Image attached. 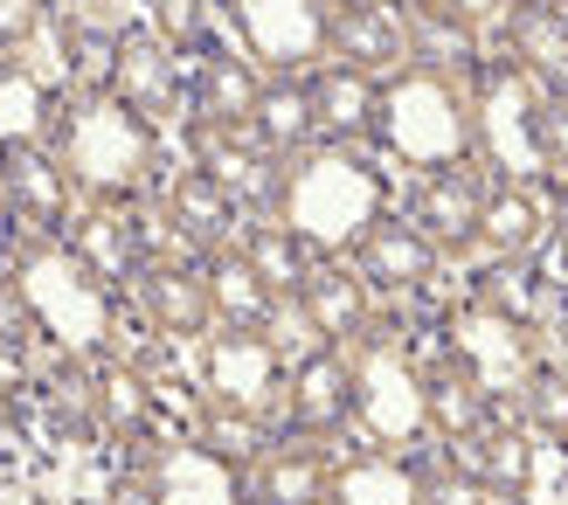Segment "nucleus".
<instances>
[{"label":"nucleus","mask_w":568,"mask_h":505,"mask_svg":"<svg viewBox=\"0 0 568 505\" xmlns=\"http://www.w3.org/2000/svg\"><path fill=\"white\" fill-rule=\"evenodd\" d=\"M382 215H395V181L382 159L354 146H305L284 174L277 221H292L320 257H347Z\"/></svg>","instance_id":"f257e3e1"},{"label":"nucleus","mask_w":568,"mask_h":505,"mask_svg":"<svg viewBox=\"0 0 568 505\" xmlns=\"http://www.w3.org/2000/svg\"><path fill=\"white\" fill-rule=\"evenodd\" d=\"M49 146L70 166L83 202H146L160 174V125L119 97H63L49 118Z\"/></svg>","instance_id":"f03ea898"},{"label":"nucleus","mask_w":568,"mask_h":505,"mask_svg":"<svg viewBox=\"0 0 568 505\" xmlns=\"http://www.w3.org/2000/svg\"><path fill=\"white\" fill-rule=\"evenodd\" d=\"M8 277L28 298V312L42 326V347L70 353V360H104L125 353V326H119V291L91 277L63 243L55 249H8Z\"/></svg>","instance_id":"7ed1b4c3"},{"label":"nucleus","mask_w":568,"mask_h":505,"mask_svg":"<svg viewBox=\"0 0 568 505\" xmlns=\"http://www.w3.org/2000/svg\"><path fill=\"white\" fill-rule=\"evenodd\" d=\"M375 146L409 166V174H444V166L478 159V125H471V76H444V70H395L382 83V125Z\"/></svg>","instance_id":"20e7f679"},{"label":"nucleus","mask_w":568,"mask_h":505,"mask_svg":"<svg viewBox=\"0 0 568 505\" xmlns=\"http://www.w3.org/2000/svg\"><path fill=\"white\" fill-rule=\"evenodd\" d=\"M354 423L367 436V451H423L430 436V415H423V347L403 319H382L367 340L354 347Z\"/></svg>","instance_id":"39448f33"},{"label":"nucleus","mask_w":568,"mask_h":505,"mask_svg":"<svg viewBox=\"0 0 568 505\" xmlns=\"http://www.w3.org/2000/svg\"><path fill=\"white\" fill-rule=\"evenodd\" d=\"M541 104H548V91L514 63V55H486V63L471 70L478 166H486L493 181L548 187V159H541Z\"/></svg>","instance_id":"423d86ee"},{"label":"nucleus","mask_w":568,"mask_h":505,"mask_svg":"<svg viewBox=\"0 0 568 505\" xmlns=\"http://www.w3.org/2000/svg\"><path fill=\"white\" fill-rule=\"evenodd\" d=\"M437 340L465 360V368L478 374V388L493 395V415H506V423H520V381L534 374V360H541V332H534L520 312H506V305L465 291L458 305H444L437 319Z\"/></svg>","instance_id":"0eeeda50"},{"label":"nucleus","mask_w":568,"mask_h":505,"mask_svg":"<svg viewBox=\"0 0 568 505\" xmlns=\"http://www.w3.org/2000/svg\"><path fill=\"white\" fill-rule=\"evenodd\" d=\"M70 221H77V181L55 159V146L49 138L8 146V215H0L8 249H55L70 236Z\"/></svg>","instance_id":"6e6552de"},{"label":"nucleus","mask_w":568,"mask_h":505,"mask_svg":"<svg viewBox=\"0 0 568 505\" xmlns=\"http://www.w3.org/2000/svg\"><path fill=\"white\" fill-rule=\"evenodd\" d=\"M236 28V49L271 76H305L326 63L333 0H222Z\"/></svg>","instance_id":"1a4fd4ad"},{"label":"nucleus","mask_w":568,"mask_h":505,"mask_svg":"<svg viewBox=\"0 0 568 505\" xmlns=\"http://www.w3.org/2000/svg\"><path fill=\"white\" fill-rule=\"evenodd\" d=\"M187 159L202 166L209 181H222V194H230L250 221H271L284 208V174H292V159L271 153L250 125H187Z\"/></svg>","instance_id":"9d476101"},{"label":"nucleus","mask_w":568,"mask_h":505,"mask_svg":"<svg viewBox=\"0 0 568 505\" xmlns=\"http://www.w3.org/2000/svg\"><path fill=\"white\" fill-rule=\"evenodd\" d=\"M153 208H160V236L174 243V257H194V264H209L222 257V249H236L243 236V208L222 194V181H209L194 159H181L174 174H166L153 187Z\"/></svg>","instance_id":"9b49d317"},{"label":"nucleus","mask_w":568,"mask_h":505,"mask_svg":"<svg viewBox=\"0 0 568 505\" xmlns=\"http://www.w3.org/2000/svg\"><path fill=\"white\" fill-rule=\"evenodd\" d=\"M354 402H361L354 353H347V347H320V353L292 360V374H284L277 430H284V436L333 443V436H347V430H354Z\"/></svg>","instance_id":"f8f14e48"},{"label":"nucleus","mask_w":568,"mask_h":505,"mask_svg":"<svg viewBox=\"0 0 568 505\" xmlns=\"http://www.w3.org/2000/svg\"><path fill=\"white\" fill-rule=\"evenodd\" d=\"M146 208H153V194L146 202H83L77 221H70V236H63V249L91 277H104L111 291H132L139 270L160 257L153 236H146Z\"/></svg>","instance_id":"ddd939ff"},{"label":"nucleus","mask_w":568,"mask_h":505,"mask_svg":"<svg viewBox=\"0 0 568 505\" xmlns=\"http://www.w3.org/2000/svg\"><path fill=\"white\" fill-rule=\"evenodd\" d=\"M284 374H292V360H284L264 332L215 326L209 340H202V395L209 402H236V409H257V415H271V423H277Z\"/></svg>","instance_id":"4468645a"},{"label":"nucleus","mask_w":568,"mask_h":505,"mask_svg":"<svg viewBox=\"0 0 568 505\" xmlns=\"http://www.w3.org/2000/svg\"><path fill=\"white\" fill-rule=\"evenodd\" d=\"M486 202H493V174L478 159H465V166H444V174H416L403 215L444 249V264H450V257H471V249H478Z\"/></svg>","instance_id":"2eb2a0df"},{"label":"nucleus","mask_w":568,"mask_h":505,"mask_svg":"<svg viewBox=\"0 0 568 505\" xmlns=\"http://www.w3.org/2000/svg\"><path fill=\"white\" fill-rule=\"evenodd\" d=\"M132 305L160 340H194L202 347L215 332V291H209V264L194 257H153L132 285Z\"/></svg>","instance_id":"dca6fc26"},{"label":"nucleus","mask_w":568,"mask_h":505,"mask_svg":"<svg viewBox=\"0 0 568 505\" xmlns=\"http://www.w3.org/2000/svg\"><path fill=\"white\" fill-rule=\"evenodd\" d=\"M347 264L375 285V298H423L437 285V270H444V249L423 236L403 208H395V215H382L375 229L347 249Z\"/></svg>","instance_id":"f3484780"},{"label":"nucleus","mask_w":568,"mask_h":505,"mask_svg":"<svg viewBox=\"0 0 568 505\" xmlns=\"http://www.w3.org/2000/svg\"><path fill=\"white\" fill-rule=\"evenodd\" d=\"M326 55L388 83L395 70H409V8L403 0H339L326 28Z\"/></svg>","instance_id":"a211bd4d"},{"label":"nucleus","mask_w":568,"mask_h":505,"mask_svg":"<svg viewBox=\"0 0 568 505\" xmlns=\"http://www.w3.org/2000/svg\"><path fill=\"white\" fill-rule=\"evenodd\" d=\"M312 83V138L320 146H354L367 153L375 146V125H382V76H367L354 63H326L305 76Z\"/></svg>","instance_id":"6ab92c4d"},{"label":"nucleus","mask_w":568,"mask_h":505,"mask_svg":"<svg viewBox=\"0 0 568 505\" xmlns=\"http://www.w3.org/2000/svg\"><path fill=\"white\" fill-rule=\"evenodd\" d=\"M111 97L125 111H139L146 125H174L181 104H187V76H181V55L166 49L153 28H125L119 35V83H111Z\"/></svg>","instance_id":"aec40b11"},{"label":"nucleus","mask_w":568,"mask_h":505,"mask_svg":"<svg viewBox=\"0 0 568 505\" xmlns=\"http://www.w3.org/2000/svg\"><path fill=\"white\" fill-rule=\"evenodd\" d=\"M298 305H305V319H312V332H320L326 347H361L367 332L382 326V305H375V285L347 264V257H326L320 270L305 277V291H298Z\"/></svg>","instance_id":"412c9836"},{"label":"nucleus","mask_w":568,"mask_h":505,"mask_svg":"<svg viewBox=\"0 0 568 505\" xmlns=\"http://www.w3.org/2000/svg\"><path fill=\"white\" fill-rule=\"evenodd\" d=\"M450 464H458L493 505H520L534 492V430L499 415V423H486L478 436L450 443Z\"/></svg>","instance_id":"4be33fe9"},{"label":"nucleus","mask_w":568,"mask_h":505,"mask_svg":"<svg viewBox=\"0 0 568 505\" xmlns=\"http://www.w3.org/2000/svg\"><path fill=\"white\" fill-rule=\"evenodd\" d=\"M423 415H430V436L437 443H465V436H478L486 423H499L493 395L478 388V374L444 340H430V353H423Z\"/></svg>","instance_id":"5701e85b"},{"label":"nucleus","mask_w":568,"mask_h":505,"mask_svg":"<svg viewBox=\"0 0 568 505\" xmlns=\"http://www.w3.org/2000/svg\"><path fill=\"white\" fill-rule=\"evenodd\" d=\"M333 451L312 436H277L271 451L243 471V505H326Z\"/></svg>","instance_id":"b1692460"},{"label":"nucleus","mask_w":568,"mask_h":505,"mask_svg":"<svg viewBox=\"0 0 568 505\" xmlns=\"http://www.w3.org/2000/svg\"><path fill=\"white\" fill-rule=\"evenodd\" d=\"M499 35H506V55L548 97H568V8H555V0H506Z\"/></svg>","instance_id":"393cba45"},{"label":"nucleus","mask_w":568,"mask_h":505,"mask_svg":"<svg viewBox=\"0 0 568 505\" xmlns=\"http://www.w3.org/2000/svg\"><path fill=\"white\" fill-rule=\"evenodd\" d=\"M264 83H271V70H257L236 42H230V49H209L202 63H194V83H187L194 125H250V111H257Z\"/></svg>","instance_id":"a878e982"},{"label":"nucleus","mask_w":568,"mask_h":505,"mask_svg":"<svg viewBox=\"0 0 568 505\" xmlns=\"http://www.w3.org/2000/svg\"><path fill=\"white\" fill-rule=\"evenodd\" d=\"M541 243H548V187L493 181L486 221H478V257H493V264H527Z\"/></svg>","instance_id":"bb28decb"},{"label":"nucleus","mask_w":568,"mask_h":505,"mask_svg":"<svg viewBox=\"0 0 568 505\" xmlns=\"http://www.w3.org/2000/svg\"><path fill=\"white\" fill-rule=\"evenodd\" d=\"M326 505H423L416 451H361L333 464Z\"/></svg>","instance_id":"cd10ccee"},{"label":"nucleus","mask_w":568,"mask_h":505,"mask_svg":"<svg viewBox=\"0 0 568 505\" xmlns=\"http://www.w3.org/2000/svg\"><path fill=\"white\" fill-rule=\"evenodd\" d=\"M119 35L98 14H55V49H63V97H111L119 83Z\"/></svg>","instance_id":"c85d7f7f"},{"label":"nucleus","mask_w":568,"mask_h":505,"mask_svg":"<svg viewBox=\"0 0 568 505\" xmlns=\"http://www.w3.org/2000/svg\"><path fill=\"white\" fill-rule=\"evenodd\" d=\"M236 249H243V264L257 270V285H264L277 305H284V298H298V291H305V277L326 264L320 249H312V243L292 229V221H277V215H271V221H250Z\"/></svg>","instance_id":"c756f323"},{"label":"nucleus","mask_w":568,"mask_h":505,"mask_svg":"<svg viewBox=\"0 0 568 505\" xmlns=\"http://www.w3.org/2000/svg\"><path fill=\"white\" fill-rule=\"evenodd\" d=\"M91 374H98V415H104V443H125V436H139V430H153V423H160L153 374L139 368V360H125V353H104V360H91Z\"/></svg>","instance_id":"7c9ffc66"},{"label":"nucleus","mask_w":568,"mask_h":505,"mask_svg":"<svg viewBox=\"0 0 568 505\" xmlns=\"http://www.w3.org/2000/svg\"><path fill=\"white\" fill-rule=\"evenodd\" d=\"M284 430L271 423V415H257V409H236V402H194V423H187V443H202L209 457H222V464H236V471H250L271 443H277Z\"/></svg>","instance_id":"2f4dec72"},{"label":"nucleus","mask_w":568,"mask_h":505,"mask_svg":"<svg viewBox=\"0 0 568 505\" xmlns=\"http://www.w3.org/2000/svg\"><path fill=\"white\" fill-rule=\"evenodd\" d=\"M409 8V63L444 70V76H471L486 55H478V21L450 14V8H423V0H403Z\"/></svg>","instance_id":"473e14b6"},{"label":"nucleus","mask_w":568,"mask_h":505,"mask_svg":"<svg viewBox=\"0 0 568 505\" xmlns=\"http://www.w3.org/2000/svg\"><path fill=\"white\" fill-rule=\"evenodd\" d=\"M153 478H160L166 505H243V471L209 457L202 443H174Z\"/></svg>","instance_id":"72a5a7b5"},{"label":"nucleus","mask_w":568,"mask_h":505,"mask_svg":"<svg viewBox=\"0 0 568 505\" xmlns=\"http://www.w3.org/2000/svg\"><path fill=\"white\" fill-rule=\"evenodd\" d=\"M305 76H271L257 111H250V132H257L271 153H284V159H298L305 146H320V138H312V83Z\"/></svg>","instance_id":"f704fd0d"},{"label":"nucleus","mask_w":568,"mask_h":505,"mask_svg":"<svg viewBox=\"0 0 568 505\" xmlns=\"http://www.w3.org/2000/svg\"><path fill=\"white\" fill-rule=\"evenodd\" d=\"M63 91L28 70V55H0V146H21V138H49V118Z\"/></svg>","instance_id":"c9c22d12"},{"label":"nucleus","mask_w":568,"mask_h":505,"mask_svg":"<svg viewBox=\"0 0 568 505\" xmlns=\"http://www.w3.org/2000/svg\"><path fill=\"white\" fill-rule=\"evenodd\" d=\"M209 291H215V326H230V332H264V319L277 312V298L257 285V270L243 264V249L209 257Z\"/></svg>","instance_id":"e433bc0d"},{"label":"nucleus","mask_w":568,"mask_h":505,"mask_svg":"<svg viewBox=\"0 0 568 505\" xmlns=\"http://www.w3.org/2000/svg\"><path fill=\"white\" fill-rule=\"evenodd\" d=\"M520 423L548 443H568V360L561 353H541L534 374L520 381Z\"/></svg>","instance_id":"4c0bfd02"},{"label":"nucleus","mask_w":568,"mask_h":505,"mask_svg":"<svg viewBox=\"0 0 568 505\" xmlns=\"http://www.w3.org/2000/svg\"><path fill=\"white\" fill-rule=\"evenodd\" d=\"M209 21H215V0H146V28L187 63V55H209Z\"/></svg>","instance_id":"58836bf2"},{"label":"nucleus","mask_w":568,"mask_h":505,"mask_svg":"<svg viewBox=\"0 0 568 505\" xmlns=\"http://www.w3.org/2000/svg\"><path fill=\"white\" fill-rule=\"evenodd\" d=\"M416 471H423V505H493L458 464H450V443H423V451H416Z\"/></svg>","instance_id":"ea45409f"},{"label":"nucleus","mask_w":568,"mask_h":505,"mask_svg":"<svg viewBox=\"0 0 568 505\" xmlns=\"http://www.w3.org/2000/svg\"><path fill=\"white\" fill-rule=\"evenodd\" d=\"M264 340H271L284 360H305V353H320V347H326L320 332H312V319H305V305H298V298H284L277 312L264 319Z\"/></svg>","instance_id":"a19ab883"},{"label":"nucleus","mask_w":568,"mask_h":505,"mask_svg":"<svg viewBox=\"0 0 568 505\" xmlns=\"http://www.w3.org/2000/svg\"><path fill=\"white\" fill-rule=\"evenodd\" d=\"M42 0H0V55H28V42L42 35Z\"/></svg>","instance_id":"79ce46f5"},{"label":"nucleus","mask_w":568,"mask_h":505,"mask_svg":"<svg viewBox=\"0 0 568 505\" xmlns=\"http://www.w3.org/2000/svg\"><path fill=\"white\" fill-rule=\"evenodd\" d=\"M104 505H166V492H160L153 471H111Z\"/></svg>","instance_id":"37998d69"},{"label":"nucleus","mask_w":568,"mask_h":505,"mask_svg":"<svg viewBox=\"0 0 568 505\" xmlns=\"http://www.w3.org/2000/svg\"><path fill=\"white\" fill-rule=\"evenodd\" d=\"M548 243L561 249V264H568V181L548 187Z\"/></svg>","instance_id":"c03bdc74"},{"label":"nucleus","mask_w":568,"mask_h":505,"mask_svg":"<svg viewBox=\"0 0 568 505\" xmlns=\"http://www.w3.org/2000/svg\"><path fill=\"white\" fill-rule=\"evenodd\" d=\"M423 8H450V14H465V21H499L506 0H423Z\"/></svg>","instance_id":"a18cd8bd"},{"label":"nucleus","mask_w":568,"mask_h":505,"mask_svg":"<svg viewBox=\"0 0 568 505\" xmlns=\"http://www.w3.org/2000/svg\"><path fill=\"white\" fill-rule=\"evenodd\" d=\"M555 340H561V347H555V353H561V360H568V291H561V312H555Z\"/></svg>","instance_id":"49530a36"},{"label":"nucleus","mask_w":568,"mask_h":505,"mask_svg":"<svg viewBox=\"0 0 568 505\" xmlns=\"http://www.w3.org/2000/svg\"><path fill=\"white\" fill-rule=\"evenodd\" d=\"M0 215H8V146H0Z\"/></svg>","instance_id":"de8ad7c7"},{"label":"nucleus","mask_w":568,"mask_h":505,"mask_svg":"<svg viewBox=\"0 0 568 505\" xmlns=\"http://www.w3.org/2000/svg\"><path fill=\"white\" fill-rule=\"evenodd\" d=\"M42 8H49V14H70V8H77V0H42Z\"/></svg>","instance_id":"09e8293b"},{"label":"nucleus","mask_w":568,"mask_h":505,"mask_svg":"<svg viewBox=\"0 0 568 505\" xmlns=\"http://www.w3.org/2000/svg\"><path fill=\"white\" fill-rule=\"evenodd\" d=\"M0 270H8V236H0Z\"/></svg>","instance_id":"8fccbe9b"},{"label":"nucleus","mask_w":568,"mask_h":505,"mask_svg":"<svg viewBox=\"0 0 568 505\" xmlns=\"http://www.w3.org/2000/svg\"><path fill=\"white\" fill-rule=\"evenodd\" d=\"M555 8H568V0H555Z\"/></svg>","instance_id":"3c124183"},{"label":"nucleus","mask_w":568,"mask_h":505,"mask_svg":"<svg viewBox=\"0 0 568 505\" xmlns=\"http://www.w3.org/2000/svg\"><path fill=\"white\" fill-rule=\"evenodd\" d=\"M333 8H339V0H333Z\"/></svg>","instance_id":"603ef678"}]
</instances>
